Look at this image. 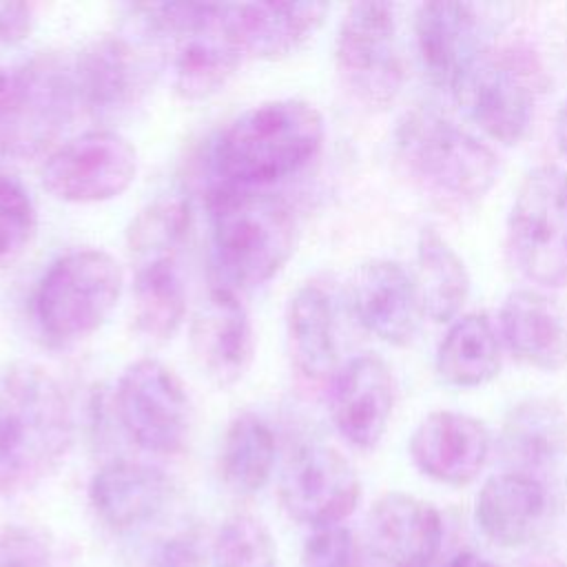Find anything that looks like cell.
I'll list each match as a JSON object with an SVG mask.
<instances>
[{"instance_id": "cell-1", "label": "cell", "mask_w": 567, "mask_h": 567, "mask_svg": "<svg viewBox=\"0 0 567 567\" xmlns=\"http://www.w3.org/2000/svg\"><path fill=\"white\" fill-rule=\"evenodd\" d=\"M73 445V412L60 381L31 361L0 372V494L51 476Z\"/></svg>"}, {"instance_id": "cell-2", "label": "cell", "mask_w": 567, "mask_h": 567, "mask_svg": "<svg viewBox=\"0 0 567 567\" xmlns=\"http://www.w3.org/2000/svg\"><path fill=\"white\" fill-rule=\"evenodd\" d=\"M323 135V115L306 100L281 97L255 104L237 115L215 144L217 184L266 190L312 162Z\"/></svg>"}, {"instance_id": "cell-3", "label": "cell", "mask_w": 567, "mask_h": 567, "mask_svg": "<svg viewBox=\"0 0 567 567\" xmlns=\"http://www.w3.org/2000/svg\"><path fill=\"white\" fill-rule=\"evenodd\" d=\"M206 208L219 286L235 292L261 286L290 261L297 246V217L284 197L215 184Z\"/></svg>"}, {"instance_id": "cell-4", "label": "cell", "mask_w": 567, "mask_h": 567, "mask_svg": "<svg viewBox=\"0 0 567 567\" xmlns=\"http://www.w3.org/2000/svg\"><path fill=\"white\" fill-rule=\"evenodd\" d=\"M124 290L117 259L102 248H75L49 264L40 277L31 310L38 330L66 346L97 332Z\"/></svg>"}, {"instance_id": "cell-5", "label": "cell", "mask_w": 567, "mask_h": 567, "mask_svg": "<svg viewBox=\"0 0 567 567\" xmlns=\"http://www.w3.org/2000/svg\"><path fill=\"white\" fill-rule=\"evenodd\" d=\"M396 155L423 186L472 202L498 179L494 151L432 109H414L394 131Z\"/></svg>"}, {"instance_id": "cell-6", "label": "cell", "mask_w": 567, "mask_h": 567, "mask_svg": "<svg viewBox=\"0 0 567 567\" xmlns=\"http://www.w3.org/2000/svg\"><path fill=\"white\" fill-rule=\"evenodd\" d=\"M543 84V69L529 51L494 47L472 60L452 93L483 133L501 144H516L534 120Z\"/></svg>"}, {"instance_id": "cell-7", "label": "cell", "mask_w": 567, "mask_h": 567, "mask_svg": "<svg viewBox=\"0 0 567 567\" xmlns=\"http://www.w3.org/2000/svg\"><path fill=\"white\" fill-rule=\"evenodd\" d=\"M80 109L71 64L40 53L13 69V84L0 113V153L13 159L49 155Z\"/></svg>"}, {"instance_id": "cell-8", "label": "cell", "mask_w": 567, "mask_h": 567, "mask_svg": "<svg viewBox=\"0 0 567 567\" xmlns=\"http://www.w3.org/2000/svg\"><path fill=\"white\" fill-rule=\"evenodd\" d=\"M507 237L527 279L547 288L567 284V173L560 166L540 164L523 177Z\"/></svg>"}, {"instance_id": "cell-9", "label": "cell", "mask_w": 567, "mask_h": 567, "mask_svg": "<svg viewBox=\"0 0 567 567\" xmlns=\"http://www.w3.org/2000/svg\"><path fill=\"white\" fill-rule=\"evenodd\" d=\"M113 410L124 434L144 452L171 456L188 445L193 403L179 374L159 359H137L122 370Z\"/></svg>"}, {"instance_id": "cell-10", "label": "cell", "mask_w": 567, "mask_h": 567, "mask_svg": "<svg viewBox=\"0 0 567 567\" xmlns=\"http://www.w3.org/2000/svg\"><path fill=\"white\" fill-rule=\"evenodd\" d=\"M334 64L352 97L372 109L388 106L403 84L394 7L388 2L350 4L339 22Z\"/></svg>"}, {"instance_id": "cell-11", "label": "cell", "mask_w": 567, "mask_h": 567, "mask_svg": "<svg viewBox=\"0 0 567 567\" xmlns=\"http://www.w3.org/2000/svg\"><path fill=\"white\" fill-rule=\"evenodd\" d=\"M137 175L135 146L113 128H93L60 142L42 164V186L66 204L120 197Z\"/></svg>"}, {"instance_id": "cell-12", "label": "cell", "mask_w": 567, "mask_h": 567, "mask_svg": "<svg viewBox=\"0 0 567 567\" xmlns=\"http://www.w3.org/2000/svg\"><path fill=\"white\" fill-rule=\"evenodd\" d=\"M361 483L350 461L328 443H301L284 463L279 501L286 514L315 529L346 520L359 505Z\"/></svg>"}, {"instance_id": "cell-13", "label": "cell", "mask_w": 567, "mask_h": 567, "mask_svg": "<svg viewBox=\"0 0 567 567\" xmlns=\"http://www.w3.org/2000/svg\"><path fill=\"white\" fill-rule=\"evenodd\" d=\"M80 109L97 122H115L131 113L151 86L146 55L122 35L86 42L71 62Z\"/></svg>"}, {"instance_id": "cell-14", "label": "cell", "mask_w": 567, "mask_h": 567, "mask_svg": "<svg viewBox=\"0 0 567 567\" xmlns=\"http://www.w3.org/2000/svg\"><path fill=\"white\" fill-rule=\"evenodd\" d=\"M443 543L434 505L405 492L374 501L365 518V551L374 567H432Z\"/></svg>"}, {"instance_id": "cell-15", "label": "cell", "mask_w": 567, "mask_h": 567, "mask_svg": "<svg viewBox=\"0 0 567 567\" xmlns=\"http://www.w3.org/2000/svg\"><path fill=\"white\" fill-rule=\"evenodd\" d=\"M190 350L199 370L219 388L246 377L255 359V330L233 288H210L190 321Z\"/></svg>"}, {"instance_id": "cell-16", "label": "cell", "mask_w": 567, "mask_h": 567, "mask_svg": "<svg viewBox=\"0 0 567 567\" xmlns=\"http://www.w3.org/2000/svg\"><path fill=\"white\" fill-rule=\"evenodd\" d=\"M394 408V377L377 354H359L337 370L330 416L337 432L359 450H372L385 434Z\"/></svg>"}, {"instance_id": "cell-17", "label": "cell", "mask_w": 567, "mask_h": 567, "mask_svg": "<svg viewBox=\"0 0 567 567\" xmlns=\"http://www.w3.org/2000/svg\"><path fill=\"white\" fill-rule=\"evenodd\" d=\"M348 301L363 330L390 346H405L419 328V299L412 275L396 261L361 264L348 284Z\"/></svg>"}, {"instance_id": "cell-18", "label": "cell", "mask_w": 567, "mask_h": 567, "mask_svg": "<svg viewBox=\"0 0 567 567\" xmlns=\"http://www.w3.org/2000/svg\"><path fill=\"white\" fill-rule=\"evenodd\" d=\"M489 447L485 423L452 410L430 412L410 436L414 465L432 481L454 487L467 485L481 474Z\"/></svg>"}, {"instance_id": "cell-19", "label": "cell", "mask_w": 567, "mask_h": 567, "mask_svg": "<svg viewBox=\"0 0 567 567\" xmlns=\"http://www.w3.org/2000/svg\"><path fill=\"white\" fill-rule=\"evenodd\" d=\"M328 11L326 2H237L221 4V24L244 55L279 60L312 38Z\"/></svg>"}, {"instance_id": "cell-20", "label": "cell", "mask_w": 567, "mask_h": 567, "mask_svg": "<svg viewBox=\"0 0 567 567\" xmlns=\"http://www.w3.org/2000/svg\"><path fill=\"white\" fill-rule=\"evenodd\" d=\"M414 42L423 73L441 89H452L485 49L476 9L467 2L421 4L414 16Z\"/></svg>"}, {"instance_id": "cell-21", "label": "cell", "mask_w": 567, "mask_h": 567, "mask_svg": "<svg viewBox=\"0 0 567 567\" xmlns=\"http://www.w3.org/2000/svg\"><path fill=\"white\" fill-rule=\"evenodd\" d=\"M168 496V476L142 461L115 458L102 465L89 483V503L95 516L115 532L153 520L166 507Z\"/></svg>"}, {"instance_id": "cell-22", "label": "cell", "mask_w": 567, "mask_h": 567, "mask_svg": "<svg viewBox=\"0 0 567 567\" xmlns=\"http://www.w3.org/2000/svg\"><path fill=\"white\" fill-rule=\"evenodd\" d=\"M549 492L538 476L501 472L487 478L476 496V525L494 545H527L549 516Z\"/></svg>"}, {"instance_id": "cell-23", "label": "cell", "mask_w": 567, "mask_h": 567, "mask_svg": "<svg viewBox=\"0 0 567 567\" xmlns=\"http://www.w3.org/2000/svg\"><path fill=\"white\" fill-rule=\"evenodd\" d=\"M286 348L292 368L308 383H323L337 374L334 301L319 281L295 290L286 308Z\"/></svg>"}, {"instance_id": "cell-24", "label": "cell", "mask_w": 567, "mask_h": 567, "mask_svg": "<svg viewBox=\"0 0 567 567\" xmlns=\"http://www.w3.org/2000/svg\"><path fill=\"white\" fill-rule=\"evenodd\" d=\"M498 321L501 334L518 361L545 372H556L567 363V326L540 292H509Z\"/></svg>"}, {"instance_id": "cell-25", "label": "cell", "mask_w": 567, "mask_h": 567, "mask_svg": "<svg viewBox=\"0 0 567 567\" xmlns=\"http://www.w3.org/2000/svg\"><path fill=\"white\" fill-rule=\"evenodd\" d=\"M567 450V416L563 408L543 396L516 403L501 427V456L509 472L538 476Z\"/></svg>"}, {"instance_id": "cell-26", "label": "cell", "mask_w": 567, "mask_h": 567, "mask_svg": "<svg viewBox=\"0 0 567 567\" xmlns=\"http://www.w3.org/2000/svg\"><path fill=\"white\" fill-rule=\"evenodd\" d=\"M241 60L244 53L224 31L219 4L215 22L175 40V53L171 60L173 89L182 100H206L233 80Z\"/></svg>"}, {"instance_id": "cell-27", "label": "cell", "mask_w": 567, "mask_h": 567, "mask_svg": "<svg viewBox=\"0 0 567 567\" xmlns=\"http://www.w3.org/2000/svg\"><path fill=\"white\" fill-rule=\"evenodd\" d=\"M133 266V321L142 337L168 341L186 319V284L179 257L144 259Z\"/></svg>"}, {"instance_id": "cell-28", "label": "cell", "mask_w": 567, "mask_h": 567, "mask_svg": "<svg viewBox=\"0 0 567 567\" xmlns=\"http://www.w3.org/2000/svg\"><path fill=\"white\" fill-rule=\"evenodd\" d=\"M412 279L421 315L436 323L452 321L470 295V275L463 259L434 228H423L419 235Z\"/></svg>"}, {"instance_id": "cell-29", "label": "cell", "mask_w": 567, "mask_h": 567, "mask_svg": "<svg viewBox=\"0 0 567 567\" xmlns=\"http://www.w3.org/2000/svg\"><path fill=\"white\" fill-rule=\"evenodd\" d=\"M501 370V346L485 312L456 319L436 350V372L456 388H478Z\"/></svg>"}, {"instance_id": "cell-30", "label": "cell", "mask_w": 567, "mask_h": 567, "mask_svg": "<svg viewBox=\"0 0 567 567\" xmlns=\"http://www.w3.org/2000/svg\"><path fill=\"white\" fill-rule=\"evenodd\" d=\"M275 456L277 443L270 425L255 412L237 414L228 423L219 450L224 485L239 496L257 494L270 481Z\"/></svg>"}, {"instance_id": "cell-31", "label": "cell", "mask_w": 567, "mask_h": 567, "mask_svg": "<svg viewBox=\"0 0 567 567\" xmlns=\"http://www.w3.org/2000/svg\"><path fill=\"white\" fill-rule=\"evenodd\" d=\"M190 230V206L179 195L157 197L128 224L126 248L131 264L157 257H179Z\"/></svg>"}, {"instance_id": "cell-32", "label": "cell", "mask_w": 567, "mask_h": 567, "mask_svg": "<svg viewBox=\"0 0 567 567\" xmlns=\"http://www.w3.org/2000/svg\"><path fill=\"white\" fill-rule=\"evenodd\" d=\"M213 567H279L268 527L250 514L226 518L213 540Z\"/></svg>"}, {"instance_id": "cell-33", "label": "cell", "mask_w": 567, "mask_h": 567, "mask_svg": "<svg viewBox=\"0 0 567 567\" xmlns=\"http://www.w3.org/2000/svg\"><path fill=\"white\" fill-rule=\"evenodd\" d=\"M38 226L35 204L20 179L0 171V266L18 259Z\"/></svg>"}, {"instance_id": "cell-34", "label": "cell", "mask_w": 567, "mask_h": 567, "mask_svg": "<svg viewBox=\"0 0 567 567\" xmlns=\"http://www.w3.org/2000/svg\"><path fill=\"white\" fill-rule=\"evenodd\" d=\"M0 567H53L49 538L33 525H4L0 529Z\"/></svg>"}, {"instance_id": "cell-35", "label": "cell", "mask_w": 567, "mask_h": 567, "mask_svg": "<svg viewBox=\"0 0 567 567\" xmlns=\"http://www.w3.org/2000/svg\"><path fill=\"white\" fill-rule=\"evenodd\" d=\"M301 567H361L352 532L341 525L315 529L303 543Z\"/></svg>"}, {"instance_id": "cell-36", "label": "cell", "mask_w": 567, "mask_h": 567, "mask_svg": "<svg viewBox=\"0 0 567 567\" xmlns=\"http://www.w3.org/2000/svg\"><path fill=\"white\" fill-rule=\"evenodd\" d=\"M151 567H206L199 536L195 532H182L162 540L151 556Z\"/></svg>"}, {"instance_id": "cell-37", "label": "cell", "mask_w": 567, "mask_h": 567, "mask_svg": "<svg viewBox=\"0 0 567 567\" xmlns=\"http://www.w3.org/2000/svg\"><path fill=\"white\" fill-rule=\"evenodd\" d=\"M33 7L29 2H0V42L18 44L33 31Z\"/></svg>"}, {"instance_id": "cell-38", "label": "cell", "mask_w": 567, "mask_h": 567, "mask_svg": "<svg viewBox=\"0 0 567 567\" xmlns=\"http://www.w3.org/2000/svg\"><path fill=\"white\" fill-rule=\"evenodd\" d=\"M445 567H496V565L474 551H458L454 558H450Z\"/></svg>"}, {"instance_id": "cell-39", "label": "cell", "mask_w": 567, "mask_h": 567, "mask_svg": "<svg viewBox=\"0 0 567 567\" xmlns=\"http://www.w3.org/2000/svg\"><path fill=\"white\" fill-rule=\"evenodd\" d=\"M556 142L560 153L567 157V104L558 111V117H556Z\"/></svg>"}, {"instance_id": "cell-40", "label": "cell", "mask_w": 567, "mask_h": 567, "mask_svg": "<svg viewBox=\"0 0 567 567\" xmlns=\"http://www.w3.org/2000/svg\"><path fill=\"white\" fill-rule=\"evenodd\" d=\"M11 84H13V71H7L0 66V113L4 111V104L9 100Z\"/></svg>"}]
</instances>
